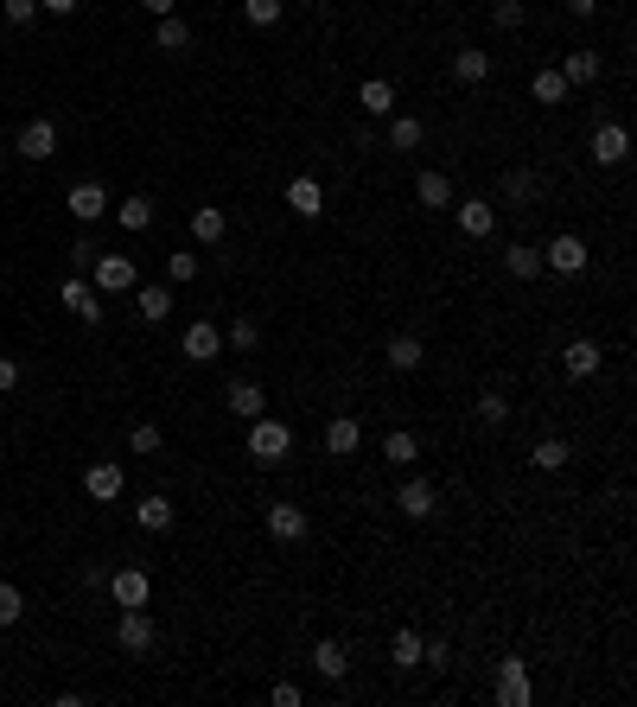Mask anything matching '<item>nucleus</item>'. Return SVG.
I'll return each mask as SVG.
<instances>
[{
  "label": "nucleus",
  "mask_w": 637,
  "mask_h": 707,
  "mask_svg": "<svg viewBox=\"0 0 637 707\" xmlns=\"http://www.w3.org/2000/svg\"><path fill=\"white\" fill-rule=\"evenodd\" d=\"M153 39H160V51H185V45H192V26H185L179 13H166V20H160V32H153Z\"/></svg>",
  "instance_id": "35"
},
{
  "label": "nucleus",
  "mask_w": 637,
  "mask_h": 707,
  "mask_svg": "<svg viewBox=\"0 0 637 707\" xmlns=\"http://www.w3.org/2000/svg\"><path fill=\"white\" fill-rule=\"evenodd\" d=\"M249 459L255 465H287L294 459V427L274 421V415H255L249 421Z\"/></svg>",
  "instance_id": "1"
},
{
  "label": "nucleus",
  "mask_w": 637,
  "mask_h": 707,
  "mask_svg": "<svg viewBox=\"0 0 637 707\" xmlns=\"http://www.w3.org/2000/svg\"><path fill=\"white\" fill-rule=\"evenodd\" d=\"M313 669L325 682H344V676H351V650H344L338 637H319V644H313Z\"/></svg>",
  "instance_id": "18"
},
{
  "label": "nucleus",
  "mask_w": 637,
  "mask_h": 707,
  "mask_svg": "<svg viewBox=\"0 0 637 707\" xmlns=\"http://www.w3.org/2000/svg\"><path fill=\"white\" fill-rule=\"evenodd\" d=\"M453 217L466 236H491L497 230V204L491 198H453Z\"/></svg>",
  "instance_id": "13"
},
{
  "label": "nucleus",
  "mask_w": 637,
  "mask_h": 707,
  "mask_svg": "<svg viewBox=\"0 0 637 707\" xmlns=\"http://www.w3.org/2000/svg\"><path fill=\"white\" fill-rule=\"evenodd\" d=\"M478 421H485V427H504V421H510V402H504L497 389H485V395H478Z\"/></svg>",
  "instance_id": "40"
},
{
  "label": "nucleus",
  "mask_w": 637,
  "mask_h": 707,
  "mask_svg": "<svg viewBox=\"0 0 637 707\" xmlns=\"http://www.w3.org/2000/svg\"><path fill=\"white\" fill-rule=\"evenodd\" d=\"M64 306H71V313L83 319V325H96L102 319V306H96V293H90V281H83V274H71V281H64V293H58Z\"/></svg>",
  "instance_id": "23"
},
{
  "label": "nucleus",
  "mask_w": 637,
  "mask_h": 707,
  "mask_svg": "<svg viewBox=\"0 0 637 707\" xmlns=\"http://www.w3.org/2000/svg\"><path fill=\"white\" fill-rule=\"evenodd\" d=\"M529 96L555 109V102H567V77L561 71H536V77H529Z\"/></svg>",
  "instance_id": "33"
},
{
  "label": "nucleus",
  "mask_w": 637,
  "mask_h": 707,
  "mask_svg": "<svg viewBox=\"0 0 637 707\" xmlns=\"http://www.w3.org/2000/svg\"><path fill=\"white\" fill-rule=\"evenodd\" d=\"M45 13H77V0H39Z\"/></svg>",
  "instance_id": "51"
},
{
  "label": "nucleus",
  "mask_w": 637,
  "mask_h": 707,
  "mask_svg": "<svg viewBox=\"0 0 637 707\" xmlns=\"http://www.w3.org/2000/svg\"><path fill=\"white\" fill-rule=\"evenodd\" d=\"M223 230H230V217H223L217 204H198V211H192V243L211 249V243H223Z\"/></svg>",
  "instance_id": "24"
},
{
  "label": "nucleus",
  "mask_w": 637,
  "mask_h": 707,
  "mask_svg": "<svg viewBox=\"0 0 637 707\" xmlns=\"http://www.w3.org/2000/svg\"><path fill=\"white\" fill-rule=\"evenodd\" d=\"M497 701H504V707H529V701H536L523 657H504V663H497Z\"/></svg>",
  "instance_id": "3"
},
{
  "label": "nucleus",
  "mask_w": 637,
  "mask_h": 707,
  "mask_svg": "<svg viewBox=\"0 0 637 707\" xmlns=\"http://www.w3.org/2000/svg\"><path fill=\"white\" fill-rule=\"evenodd\" d=\"M427 364V351H421V338H408V332H395L389 338V370L395 376H408V370H421Z\"/></svg>",
  "instance_id": "25"
},
{
  "label": "nucleus",
  "mask_w": 637,
  "mask_h": 707,
  "mask_svg": "<svg viewBox=\"0 0 637 707\" xmlns=\"http://www.w3.org/2000/svg\"><path fill=\"white\" fill-rule=\"evenodd\" d=\"M90 274H96L102 293H128V287H134V262H128V255H96Z\"/></svg>",
  "instance_id": "15"
},
{
  "label": "nucleus",
  "mask_w": 637,
  "mask_h": 707,
  "mask_svg": "<svg viewBox=\"0 0 637 707\" xmlns=\"http://www.w3.org/2000/svg\"><path fill=\"white\" fill-rule=\"evenodd\" d=\"M599 364H606V357H599V338H574L561 351V370L574 376V383H587V376H599Z\"/></svg>",
  "instance_id": "14"
},
{
  "label": "nucleus",
  "mask_w": 637,
  "mask_h": 707,
  "mask_svg": "<svg viewBox=\"0 0 637 707\" xmlns=\"http://www.w3.org/2000/svg\"><path fill=\"white\" fill-rule=\"evenodd\" d=\"M567 459H574V453H567V440H536V453H529V465H536V472H561Z\"/></svg>",
  "instance_id": "34"
},
{
  "label": "nucleus",
  "mask_w": 637,
  "mask_h": 707,
  "mask_svg": "<svg viewBox=\"0 0 637 707\" xmlns=\"http://www.w3.org/2000/svg\"><path fill=\"white\" fill-rule=\"evenodd\" d=\"M357 446H364V427H357V415L325 421V453H332V459H351Z\"/></svg>",
  "instance_id": "17"
},
{
  "label": "nucleus",
  "mask_w": 637,
  "mask_h": 707,
  "mask_svg": "<svg viewBox=\"0 0 637 707\" xmlns=\"http://www.w3.org/2000/svg\"><path fill=\"white\" fill-rule=\"evenodd\" d=\"M587 147H593V160H599V166H625V153H631V128H625V122H599Z\"/></svg>",
  "instance_id": "8"
},
{
  "label": "nucleus",
  "mask_w": 637,
  "mask_h": 707,
  "mask_svg": "<svg viewBox=\"0 0 637 707\" xmlns=\"http://www.w3.org/2000/svg\"><path fill=\"white\" fill-rule=\"evenodd\" d=\"M166 313H172V293H166V287H141V319L160 325Z\"/></svg>",
  "instance_id": "38"
},
{
  "label": "nucleus",
  "mask_w": 637,
  "mask_h": 707,
  "mask_svg": "<svg viewBox=\"0 0 637 707\" xmlns=\"http://www.w3.org/2000/svg\"><path fill=\"white\" fill-rule=\"evenodd\" d=\"M395 510H402L408 523H427V516L440 510V491H434V478H408V485L395 491Z\"/></svg>",
  "instance_id": "5"
},
{
  "label": "nucleus",
  "mask_w": 637,
  "mask_h": 707,
  "mask_svg": "<svg viewBox=\"0 0 637 707\" xmlns=\"http://www.w3.org/2000/svg\"><path fill=\"white\" fill-rule=\"evenodd\" d=\"M230 344H236V351H255V344H262V325H255V319H236V325H230Z\"/></svg>",
  "instance_id": "42"
},
{
  "label": "nucleus",
  "mask_w": 637,
  "mask_h": 707,
  "mask_svg": "<svg viewBox=\"0 0 637 707\" xmlns=\"http://www.w3.org/2000/svg\"><path fill=\"white\" fill-rule=\"evenodd\" d=\"M287 204H294V217H300V223H313V217L325 211V192H319V179H306V172H294V179H287Z\"/></svg>",
  "instance_id": "16"
},
{
  "label": "nucleus",
  "mask_w": 637,
  "mask_h": 707,
  "mask_svg": "<svg viewBox=\"0 0 637 707\" xmlns=\"http://www.w3.org/2000/svg\"><path fill=\"white\" fill-rule=\"evenodd\" d=\"M166 274H172V281H192V274H198V255H192V249L166 255Z\"/></svg>",
  "instance_id": "44"
},
{
  "label": "nucleus",
  "mask_w": 637,
  "mask_h": 707,
  "mask_svg": "<svg viewBox=\"0 0 637 707\" xmlns=\"http://www.w3.org/2000/svg\"><path fill=\"white\" fill-rule=\"evenodd\" d=\"M281 13H287V0H243L249 26H281Z\"/></svg>",
  "instance_id": "36"
},
{
  "label": "nucleus",
  "mask_w": 637,
  "mask_h": 707,
  "mask_svg": "<svg viewBox=\"0 0 637 707\" xmlns=\"http://www.w3.org/2000/svg\"><path fill=\"white\" fill-rule=\"evenodd\" d=\"M109 593H115V606H147V599H153L147 567H115V574H109Z\"/></svg>",
  "instance_id": "12"
},
{
  "label": "nucleus",
  "mask_w": 637,
  "mask_h": 707,
  "mask_svg": "<svg viewBox=\"0 0 637 707\" xmlns=\"http://www.w3.org/2000/svg\"><path fill=\"white\" fill-rule=\"evenodd\" d=\"M306 529H313V516H306L300 504H287V497L268 504V536L274 542H306Z\"/></svg>",
  "instance_id": "10"
},
{
  "label": "nucleus",
  "mask_w": 637,
  "mask_h": 707,
  "mask_svg": "<svg viewBox=\"0 0 637 707\" xmlns=\"http://www.w3.org/2000/svg\"><path fill=\"white\" fill-rule=\"evenodd\" d=\"M83 491L96 497V504H115V497L128 491V472L115 459H90V472H83Z\"/></svg>",
  "instance_id": "4"
},
{
  "label": "nucleus",
  "mask_w": 637,
  "mask_h": 707,
  "mask_svg": "<svg viewBox=\"0 0 637 707\" xmlns=\"http://www.w3.org/2000/svg\"><path fill=\"white\" fill-rule=\"evenodd\" d=\"M357 109L376 115V122H389V115H395V83L389 77H370L364 90H357Z\"/></svg>",
  "instance_id": "21"
},
{
  "label": "nucleus",
  "mask_w": 637,
  "mask_h": 707,
  "mask_svg": "<svg viewBox=\"0 0 637 707\" xmlns=\"http://www.w3.org/2000/svg\"><path fill=\"white\" fill-rule=\"evenodd\" d=\"M561 77H567V90H574V83H599V51H567Z\"/></svg>",
  "instance_id": "30"
},
{
  "label": "nucleus",
  "mask_w": 637,
  "mask_h": 707,
  "mask_svg": "<svg viewBox=\"0 0 637 707\" xmlns=\"http://www.w3.org/2000/svg\"><path fill=\"white\" fill-rule=\"evenodd\" d=\"M96 243H90V236H77V243H71V262H77V274H90V262H96Z\"/></svg>",
  "instance_id": "46"
},
{
  "label": "nucleus",
  "mask_w": 637,
  "mask_h": 707,
  "mask_svg": "<svg viewBox=\"0 0 637 707\" xmlns=\"http://www.w3.org/2000/svg\"><path fill=\"white\" fill-rule=\"evenodd\" d=\"M0 682H7V676H0Z\"/></svg>",
  "instance_id": "52"
},
{
  "label": "nucleus",
  "mask_w": 637,
  "mask_h": 707,
  "mask_svg": "<svg viewBox=\"0 0 637 707\" xmlns=\"http://www.w3.org/2000/svg\"><path fill=\"white\" fill-rule=\"evenodd\" d=\"M504 268L516 274V281H536V274H542V249L536 243H510L504 249Z\"/></svg>",
  "instance_id": "27"
},
{
  "label": "nucleus",
  "mask_w": 637,
  "mask_h": 707,
  "mask_svg": "<svg viewBox=\"0 0 637 707\" xmlns=\"http://www.w3.org/2000/svg\"><path fill=\"white\" fill-rule=\"evenodd\" d=\"M20 618H26V593L0 580V631H7V625H20Z\"/></svg>",
  "instance_id": "37"
},
{
  "label": "nucleus",
  "mask_w": 637,
  "mask_h": 707,
  "mask_svg": "<svg viewBox=\"0 0 637 707\" xmlns=\"http://www.w3.org/2000/svg\"><path fill=\"white\" fill-rule=\"evenodd\" d=\"M141 7L153 13V20H166V13H172V7H179V0H141Z\"/></svg>",
  "instance_id": "50"
},
{
  "label": "nucleus",
  "mask_w": 637,
  "mask_h": 707,
  "mask_svg": "<svg viewBox=\"0 0 637 707\" xmlns=\"http://www.w3.org/2000/svg\"><path fill=\"white\" fill-rule=\"evenodd\" d=\"M160 427H153V421H134V434H128V446H134V453H160Z\"/></svg>",
  "instance_id": "41"
},
{
  "label": "nucleus",
  "mask_w": 637,
  "mask_h": 707,
  "mask_svg": "<svg viewBox=\"0 0 637 707\" xmlns=\"http://www.w3.org/2000/svg\"><path fill=\"white\" fill-rule=\"evenodd\" d=\"M523 20H529V13H523V0H497V26H504V32H516Z\"/></svg>",
  "instance_id": "45"
},
{
  "label": "nucleus",
  "mask_w": 637,
  "mask_h": 707,
  "mask_svg": "<svg viewBox=\"0 0 637 707\" xmlns=\"http://www.w3.org/2000/svg\"><path fill=\"white\" fill-rule=\"evenodd\" d=\"M64 211H71L77 223H102V217H109V192H102L96 179H83V185L64 192Z\"/></svg>",
  "instance_id": "6"
},
{
  "label": "nucleus",
  "mask_w": 637,
  "mask_h": 707,
  "mask_svg": "<svg viewBox=\"0 0 637 707\" xmlns=\"http://www.w3.org/2000/svg\"><path fill=\"white\" fill-rule=\"evenodd\" d=\"M306 695H300V682H274V707H300Z\"/></svg>",
  "instance_id": "47"
},
{
  "label": "nucleus",
  "mask_w": 637,
  "mask_h": 707,
  "mask_svg": "<svg viewBox=\"0 0 637 707\" xmlns=\"http://www.w3.org/2000/svg\"><path fill=\"white\" fill-rule=\"evenodd\" d=\"M179 351L192 357V364H217V351H223V332L211 319H192L185 325V338H179Z\"/></svg>",
  "instance_id": "9"
},
{
  "label": "nucleus",
  "mask_w": 637,
  "mask_h": 707,
  "mask_svg": "<svg viewBox=\"0 0 637 707\" xmlns=\"http://www.w3.org/2000/svg\"><path fill=\"white\" fill-rule=\"evenodd\" d=\"M7 389H20V364H13V357H0V395Z\"/></svg>",
  "instance_id": "48"
},
{
  "label": "nucleus",
  "mask_w": 637,
  "mask_h": 707,
  "mask_svg": "<svg viewBox=\"0 0 637 707\" xmlns=\"http://www.w3.org/2000/svg\"><path fill=\"white\" fill-rule=\"evenodd\" d=\"M567 13H574V20H593V13H599V0H567Z\"/></svg>",
  "instance_id": "49"
},
{
  "label": "nucleus",
  "mask_w": 637,
  "mask_h": 707,
  "mask_svg": "<svg viewBox=\"0 0 637 707\" xmlns=\"http://www.w3.org/2000/svg\"><path fill=\"white\" fill-rule=\"evenodd\" d=\"M0 13H7L13 26H32L39 20V0H0Z\"/></svg>",
  "instance_id": "43"
},
{
  "label": "nucleus",
  "mask_w": 637,
  "mask_h": 707,
  "mask_svg": "<svg viewBox=\"0 0 637 707\" xmlns=\"http://www.w3.org/2000/svg\"><path fill=\"white\" fill-rule=\"evenodd\" d=\"M453 77H459V83H485V77H491V51H478V45L453 51Z\"/></svg>",
  "instance_id": "26"
},
{
  "label": "nucleus",
  "mask_w": 637,
  "mask_h": 707,
  "mask_svg": "<svg viewBox=\"0 0 637 707\" xmlns=\"http://www.w3.org/2000/svg\"><path fill=\"white\" fill-rule=\"evenodd\" d=\"M51 153H58V122H45V115H39V122H26V128H20V160L45 166Z\"/></svg>",
  "instance_id": "11"
},
{
  "label": "nucleus",
  "mask_w": 637,
  "mask_h": 707,
  "mask_svg": "<svg viewBox=\"0 0 637 707\" xmlns=\"http://www.w3.org/2000/svg\"><path fill=\"white\" fill-rule=\"evenodd\" d=\"M415 198L427 204V211H453V179H446V172H434V166H427L421 179H415Z\"/></svg>",
  "instance_id": "22"
},
{
  "label": "nucleus",
  "mask_w": 637,
  "mask_h": 707,
  "mask_svg": "<svg viewBox=\"0 0 637 707\" xmlns=\"http://www.w3.org/2000/svg\"><path fill=\"white\" fill-rule=\"evenodd\" d=\"M115 223H122L128 236H141L147 223H153V198H141V192H134V198H122V204H115Z\"/></svg>",
  "instance_id": "28"
},
{
  "label": "nucleus",
  "mask_w": 637,
  "mask_h": 707,
  "mask_svg": "<svg viewBox=\"0 0 637 707\" xmlns=\"http://www.w3.org/2000/svg\"><path fill=\"white\" fill-rule=\"evenodd\" d=\"M383 459H389V465H415V459H421L415 434H408V427H389V440H383Z\"/></svg>",
  "instance_id": "32"
},
{
  "label": "nucleus",
  "mask_w": 637,
  "mask_h": 707,
  "mask_svg": "<svg viewBox=\"0 0 637 707\" xmlns=\"http://www.w3.org/2000/svg\"><path fill=\"white\" fill-rule=\"evenodd\" d=\"M223 402L236 408L243 421H255V415H268V395H262V383H249V376H236L230 389H223Z\"/></svg>",
  "instance_id": "20"
},
{
  "label": "nucleus",
  "mask_w": 637,
  "mask_h": 707,
  "mask_svg": "<svg viewBox=\"0 0 637 707\" xmlns=\"http://www.w3.org/2000/svg\"><path fill=\"white\" fill-rule=\"evenodd\" d=\"M587 262H593V249L580 243L574 230L548 236V249H542V268H555V274H587Z\"/></svg>",
  "instance_id": "2"
},
{
  "label": "nucleus",
  "mask_w": 637,
  "mask_h": 707,
  "mask_svg": "<svg viewBox=\"0 0 637 707\" xmlns=\"http://www.w3.org/2000/svg\"><path fill=\"white\" fill-rule=\"evenodd\" d=\"M421 141H427V128L415 122V115H389V147L395 153H415Z\"/></svg>",
  "instance_id": "29"
},
{
  "label": "nucleus",
  "mask_w": 637,
  "mask_h": 707,
  "mask_svg": "<svg viewBox=\"0 0 637 707\" xmlns=\"http://www.w3.org/2000/svg\"><path fill=\"white\" fill-rule=\"evenodd\" d=\"M115 644L122 650H153V618H147V606H122V618H115Z\"/></svg>",
  "instance_id": "7"
},
{
  "label": "nucleus",
  "mask_w": 637,
  "mask_h": 707,
  "mask_svg": "<svg viewBox=\"0 0 637 707\" xmlns=\"http://www.w3.org/2000/svg\"><path fill=\"white\" fill-rule=\"evenodd\" d=\"M172 516H179V510H172V497H160V491H147L141 504H134V523H141L147 536H166V529H172Z\"/></svg>",
  "instance_id": "19"
},
{
  "label": "nucleus",
  "mask_w": 637,
  "mask_h": 707,
  "mask_svg": "<svg viewBox=\"0 0 637 707\" xmlns=\"http://www.w3.org/2000/svg\"><path fill=\"white\" fill-rule=\"evenodd\" d=\"M536 192H542V179H536V172H510V179H504V198H510V204H529Z\"/></svg>",
  "instance_id": "39"
},
{
  "label": "nucleus",
  "mask_w": 637,
  "mask_h": 707,
  "mask_svg": "<svg viewBox=\"0 0 637 707\" xmlns=\"http://www.w3.org/2000/svg\"><path fill=\"white\" fill-rule=\"evenodd\" d=\"M389 657H395V669H421V631H395L389 637Z\"/></svg>",
  "instance_id": "31"
}]
</instances>
